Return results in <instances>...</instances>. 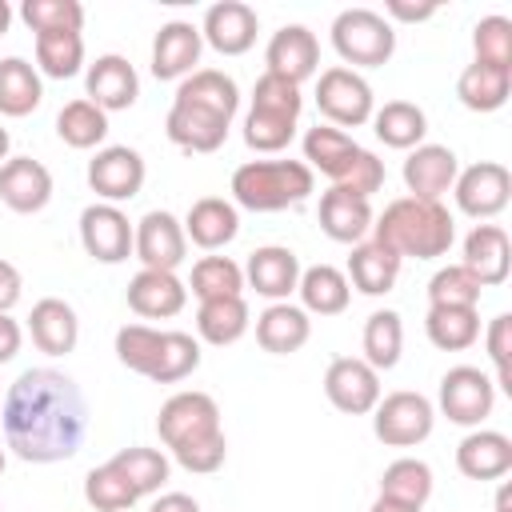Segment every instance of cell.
<instances>
[{
  "mask_svg": "<svg viewBox=\"0 0 512 512\" xmlns=\"http://www.w3.org/2000/svg\"><path fill=\"white\" fill-rule=\"evenodd\" d=\"M4 448L28 464H56L80 452L88 432V400L80 384L56 368L20 372L0 404Z\"/></svg>",
  "mask_w": 512,
  "mask_h": 512,
  "instance_id": "obj_1",
  "label": "cell"
},
{
  "mask_svg": "<svg viewBox=\"0 0 512 512\" xmlns=\"http://www.w3.org/2000/svg\"><path fill=\"white\" fill-rule=\"evenodd\" d=\"M240 108V88L220 68H196L180 80L164 132L184 152H216L228 140L232 116Z\"/></svg>",
  "mask_w": 512,
  "mask_h": 512,
  "instance_id": "obj_2",
  "label": "cell"
},
{
  "mask_svg": "<svg viewBox=\"0 0 512 512\" xmlns=\"http://www.w3.org/2000/svg\"><path fill=\"white\" fill-rule=\"evenodd\" d=\"M156 432L160 440L168 444V452L176 456L180 468L188 472H216L224 468L228 460V440H224V428H220V408L208 392H176L160 404V416H156Z\"/></svg>",
  "mask_w": 512,
  "mask_h": 512,
  "instance_id": "obj_3",
  "label": "cell"
},
{
  "mask_svg": "<svg viewBox=\"0 0 512 512\" xmlns=\"http://www.w3.org/2000/svg\"><path fill=\"white\" fill-rule=\"evenodd\" d=\"M372 240L396 252L400 260H436L456 240V220L440 200H416L400 196L372 220Z\"/></svg>",
  "mask_w": 512,
  "mask_h": 512,
  "instance_id": "obj_4",
  "label": "cell"
},
{
  "mask_svg": "<svg viewBox=\"0 0 512 512\" xmlns=\"http://www.w3.org/2000/svg\"><path fill=\"white\" fill-rule=\"evenodd\" d=\"M116 360L156 384H176L200 368V340H192L188 332L124 324L116 332Z\"/></svg>",
  "mask_w": 512,
  "mask_h": 512,
  "instance_id": "obj_5",
  "label": "cell"
},
{
  "mask_svg": "<svg viewBox=\"0 0 512 512\" xmlns=\"http://www.w3.org/2000/svg\"><path fill=\"white\" fill-rule=\"evenodd\" d=\"M304 164L324 172L336 188H348L360 196H372L384 188V164L332 124H316L304 132Z\"/></svg>",
  "mask_w": 512,
  "mask_h": 512,
  "instance_id": "obj_6",
  "label": "cell"
},
{
  "mask_svg": "<svg viewBox=\"0 0 512 512\" xmlns=\"http://www.w3.org/2000/svg\"><path fill=\"white\" fill-rule=\"evenodd\" d=\"M316 172L304 160H248L232 172V204L248 212H280L308 200Z\"/></svg>",
  "mask_w": 512,
  "mask_h": 512,
  "instance_id": "obj_7",
  "label": "cell"
},
{
  "mask_svg": "<svg viewBox=\"0 0 512 512\" xmlns=\"http://www.w3.org/2000/svg\"><path fill=\"white\" fill-rule=\"evenodd\" d=\"M304 96L300 84L264 72L252 88V108L244 116V144L256 152H280L292 144L296 136V120H300Z\"/></svg>",
  "mask_w": 512,
  "mask_h": 512,
  "instance_id": "obj_8",
  "label": "cell"
},
{
  "mask_svg": "<svg viewBox=\"0 0 512 512\" xmlns=\"http://www.w3.org/2000/svg\"><path fill=\"white\" fill-rule=\"evenodd\" d=\"M332 48L340 52L344 68H380L396 52V28L372 8H344L332 20Z\"/></svg>",
  "mask_w": 512,
  "mask_h": 512,
  "instance_id": "obj_9",
  "label": "cell"
},
{
  "mask_svg": "<svg viewBox=\"0 0 512 512\" xmlns=\"http://www.w3.org/2000/svg\"><path fill=\"white\" fill-rule=\"evenodd\" d=\"M432 424H436L432 400L420 396V392H408V388L380 396L376 408H372V432L388 448H412V444L428 440Z\"/></svg>",
  "mask_w": 512,
  "mask_h": 512,
  "instance_id": "obj_10",
  "label": "cell"
},
{
  "mask_svg": "<svg viewBox=\"0 0 512 512\" xmlns=\"http://www.w3.org/2000/svg\"><path fill=\"white\" fill-rule=\"evenodd\" d=\"M316 108L340 128H360V124L372 120L376 96H372V84L360 72H352L344 64H332L316 80Z\"/></svg>",
  "mask_w": 512,
  "mask_h": 512,
  "instance_id": "obj_11",
  "label": "cell"
},
{
  "mask_svg": "<svg viewBox=\"0 0 512 512\" xmlns=\"http://www.w3.org/2000/svg\"><path fill=\"white\" fill-rule=\"evenodd\" d=\"M492 404H496V384L488 380V372L472 364H456L440 376V412L452 424L480 428V420L492 416Z\"/></svg>",
  "mask_w": 512,
  "mask_h": 512,
  "instance_id": "obj_12",
  "label": "cell"
},
{
  "mask_svg": "<svg viewBox=\"0 0 512 512\" xmlns=\"http://www.w3.org/2000/svg\"><path fill=\"white\" fill-rule=\"evenodd\" d=\"M452 196H456V208L472 220H492L508 208L512 200V172L496 160H480V164H468L464 172H456V184H452Z\"/></svg>",
  "mask_w": 512,
  "mask_h": 512,
  "instance_id": "obj_13",
  "label": "cell"
},
{
  "mask_svg": "<svg viewBox=\"0 0 512 512\" xmlns=\"http://www.w3.org/2000/svg\"><path fill=\"white\" fill-rule=\"evenodd\" d=\"M132 252L144 268L152 272H176L188 256V236H184V224L164 212V208H152L144 212L136 224H132Z\"/></svg>",
  "mask_w": 512,
  "mask_h": 512,
  "instance_id": "obj_14",
  "label": "cell"
},
{
  "mask_svg": "<svg viewBox=\"0 0 512 512\" xmlns=\"http://www.w3.org/2000/svg\"><path fill=\"white\" fill-rule=\"evenodd\" d=\"M144 156L128 144H108L88 160V188L104 200V204H120L132 200L144 188Z\"/></svg>",
  "mask_w": 512,
  "mask_h": 512,
  "instance_id": "obj_15",
  "label": "cell"
},
{
  "mask_svg": "<svg viewBox=\"0 0 512 512\" xmlns=\"http://www.w3.org/2000/svg\"><path fill=\"white\" fill-rule=\"evenodd\" d=\"M324 396L348 416H364L380 400V372L360 356H336L324 372Z\"/></svg>",
  "mask_w": 512,
  "mask_h": 512,
  "instance_id": "obj_16",
  "label": "cell"
},
{
  "mask_svg": "<svg viewBox=\"0 0 512 512\" xmlns=\"http://www.w3.org/2000/svg\"><path fill=\"white\" fill-rule=\"evenodd\" d=\"M80 244L96 264H120L132 256V224L116 204H88L80 212Z\"/></svg>",
  "mask_w": 512,
  "mask_h": 512,
  "instance_id": "obj_17",
  "label": "cell"
},
{
  "mask_svg": "<svg viewBox=\"0 0 512 512\" xmlns=\"http://www.w3.org/2000/svg\"><path fill=\"white\" fill-rule=\"evenodd\" d=\"M264 72L284 76L292 84H304L308 76H316L320 68V40L312 28L304 24H284L280 32H272L268 48H264Z\"/></svg>",
  "mask_w": 512,
  "mask_h": 512,
  "instance_id": "obj_18",
  "label": "cell"
},
{
  "mask_svg": "<svg viewBox=\"0 0 512 512\" xmlns=\"http://www.w3.org/2000/svg\"><path fill=\"white\" fill-rule=\"evenodd\" d=\"M256 32H260V16L252 4L244 0H220L204 12V24H200V36L220 52V56H240L256 44Z\"/></svg>",
  "mask_w": 512,
  "mask_h": 512,
  "instance_id": "obj_19",
  "label": "cell"
},
{
  "mask_svg": "<svg viewBox=\"0 0 512 512\" xmlns=\"http://www.w3.org/2000/svg\"><path fill=\"white\" fill-rule=\"evenodd\" d=\"M200 48H204V36L196 24L188 20H168L160 24L156 40H152V76L156 80H184L196 72L200 64Z\"/></svg>",
  "mask_w": 512,
  "mask_h": 512,
  "instance_id": "obj_20",
  "label": "cell"
},
{
  "mask_svg": "<svg viewBox=\"0 0 512 512\" xmlns=\"http://www.w3.org/2000/svg\"><path fill=\"white\" fill-rule=\"evenodd\" d=\"M84 88H88V100H92L96 108H104V112H124V108H132L136 96H140V76H136V68H132L124 56L104 52V56H96V60L88 64Z\"/></svg>",
  "mask_w": 512,
  "mask_h": 512,
  "instance_id": "obj_21",
  "label": "cell"
},
{
  "mask_svg": "<svg viewBox=\"0 0 512 512\" xmlns=\"http://www.w3.org/2000/svg\"><path fill=\"white\" fill-rule=\"evenodd\" d=\"M460 172V160L448 144H416L404 160V184L408 196L416 200H440L444 192H452Z\"/></svg>",
  "mask_w": 512,
  "mask_h": 512,
  "instance_id": "obj_22",
  "label": "cell"
},
{
  "mask_svg": "<svg viewBox=\"0 0 512 512\" xmlns=\"http://www.w3.org/2000/svg\"><path fill=\"white\" fill-rule=\"evenodd\" d=\"M320 228L328 240L336 244H360L368 232H372V200L360 196V192H348V188H328L320 192Z\"/></svg>",
  "mask_w": 512,
  "mask_h": 512,
  "instance_id": "obj_23",
  "label": "cell"
},
{
  "mask_svg": "<svg viewBox=\"0 0 512 512\" xmlns=\"http://www.w3.org/2000/svg\"><path fill=\"white\" fill-rule=\"evenodd\" d=\"M244 284L256 288V296H268L272 304L288 300L300 284V256L284 244H264L244 264Z\"/></svg>",
  "mask_w": 512,
  "mask_h": 512,
  "instance_id": "obj_24",
  "label": "cell"
},
{
  "mask_svg": "<svg viewBox=\"0 0 512 512\" xmlns=\"http://www.w3.org/2000/svg\"><path fill=\"white\" fill-rule=\"evenodd\" d=\"M0 200L20 216L40 212L52 200V172L32 156L4 160L0 164Z\"/></svg>",
  "mask_w": 512,
  "mask_h": 512,
  "instance_id": "obj_25",
  "label": "cell"
},
{
  "mask_svg": "<svg viewBox=\"0 0 512 512\" xmlns=\"http://www.w3.org/2000/svg\"><path fill=\"white\" fill-rule=\"evenodd\" d=\"M184 304H188V284L176 272L140 268L128 280V308L144 320H168V316L184 312Z\"/></svg>",
  "mask_w": 512,
  "mask_h": 512,
  "instance_id": "obj_26",
  "label": "cell"
},
{
  "mask_svg": "<svg viewBox=\"0 0 512 512\" xmlns=\"http://www.w3.org/2000/svg\"><path fill=\"white\" fill-rule=\"evenodd\" d=\"M476 280L480 288H496L508 280V268H512V244H508V232L500 224H476L468 236H464V260H460Z\"/></svg>",
  "mask_w": 512,
  "mask_h": 512,
  "instance_id": "obj_27",
  "label": "cell"
},
{
  "mask_svg": "<svg viewBox=\"0 0 512 512\" xmlns=\"http://www.w3.org/2000/svg\"><path fill=\"white\" fill-rule=\"evenodd\" d=\"M456 468L468 480H500L512 472V440L492 428H472L456 444Z\"/></svg>",
  "mask_w": 512,
  "mask_h": 512,
  "instance_id": "obj_28",
  "label": "cell"
},
{
  "mask_svg": "<svg viewBox=\"0 0 512 512\" xmlns=\"http://www.w3.org/2000/svg\"><path fill=\"white\" fill-rule=\"evenodd\" d=\"M28 332H32V344L48 356H68L80 340V320L72 312L68 300L60 296H44L32 304V316H28Z\"/></svg>",
  "mask_w": 512,
  "mask_h": 512,
  "instance_id": "obj_29",
  "label": "cell"
},
{
  "mask_svg": "<svg viewBox=\"0 0 512 512\" xmlns=\"http://www.w3.org/2000/svg\"><path fill=\"white\" fill-rule=\"evenodd\" d=\"M180 224H184V236H188L192 244L216 252V248H224V244L236 240V232H240V212H236V204L224 200V196H200V200L188 208V216H184Z\"/></svg>",
  "mask_w": 512,
  "mask_h": 512,
  "instance_id": "obj_30",
  "label": "cell"
},
{
  "mask_svg": "<svg viewBox=\"0 0 512 512\" xmlns=\"http://www.w3.org/2000/svg\"><path fill=\"white\" fill-rule=\"evenodd\" d=\"M312 336V320L300 304H268L260 316H256V344L272 356H288V352H300Z\"/></svg>",
  "mask_w": 512,
  "mask_h": 512,
  "instance_id": "obj_31",
  "label": "cell"
},
{
  "mask_svg": "<svg viewBox=\"0 0 512 512\" xmlns=\"http://www.w3.org/2000/svg\"><path fill=\"white\" fill-rule=\"evenodd\" d=\"M508 92H512V64L472 60L460 72V80H456V96L472 112H496V108H504L508 104Z\"/></svg>",
  "mask_w": 512,
  "mask_h": 512,
  "instance_id": "obj_32",
  "label": "cell"
},
{
  "mask_svg": "<svg viewBox=\"0 0 512 512\" xmlns=\"http://www.w3.org/2000/svg\"><path fill=\"white\" fill-rule=\"evenodd\" d=\"M400 256L396 252H388L384 244H376V240H360L356 248H352V256H348V284H356L364 296H384V292H392V284H396V276H400Z\"/></svg>",
  "mask_w": 512,
  "mask_h": 512,
  "instance_id": "obj_33",
  "label": "cell"
},
{
  "mask_svg": "<svg viewBox=\"0 0 512 512\" xmlns=\"http://www.w3.org/2000/svg\"><path fill=\"white\" fill-rule=\"evenodd\" d=\"M300 304L304 312H316V316H336L348 308L352 300V284L348 276L336 268V264H312V268H300Z\"/></svg>",
  "mask_w": 512,
  "mask_h": 512,
  "instance_id": "obj_34",
  "label": "cell"
},
{
  "mask_svg": "<svg viewBox=\"0 0 512 512\" xmlns=\"http://www.w3.org/2000/svg\"><path fill=\"white\" fill-rule=\"evenodd\" d=\"M252 316H248V300L244 296H216V300H200L196 308V332L200 340L224 348V344H236L244 332H248Z\"/></svg>",
  "mask_w": 512,
  "mask_h": 512,
  "instance_id": "obj_35",
  "label": "cell"
},
{
  "mask_svg": "<svg viewBox=\"0 0 512 512\" xmlns=\"http://www.w3.org/2000/svg\"><path fill=\"white\" fill-rule=\"evenodd\" d=\"M424 332L440 352H464L480 340V312L476 308H452V304H428Z\"/></svg>",
  "mask_w": 512,
  "mask_h": 512,
  "instance_id": "obj_36",
  "label": "cell"
},
{
  "mask_svg": "<svg viewBox=\"0 0 512 512\" xmlns=\"http://www.w3.org/2000/svg\"><path fill=\"white\" fill-rule=\"evenodd\" d=\"M44 100L40 72L24 56H4L0 60V116H28Z\"/></svg>",
  "mask_w": 512,
  "mask_h": 512,
  "instance_id": "obj_37",
  "label": "cell"
},
{
  "mask_svg": "<svg viewBox=\"0 0 512 512\" xmlns=\"http://www.w3.org/2000/svg\"><path fill=\"white\" fill-rule=\"evenodd\" d=\"M372 132L388 144V148H416L424 144V132H428V116L420 104L412 100H388L384 108L372 112Z\"/></svg>",
  "mask_w": 512,
  "mask_h": 512,
  "instance_id": "obj_38",
  "label": "cell"
},
{
  "mask_svg": "<svg viewBox=\"0 0 512 512\" xmlns=\"http://www.w3.org/2000/svg\"><path fill=\"white\" fill-rule=\"evenodd\" d=\"M400 352H404V324L392 308H380L364 320V356L376 372H388L400 364Z\"/></svg>",
  "mask_w": 512,
  "mask_h": 512,
  "instance_id": "obj_39",
  "label": "cell"
},
{
  "mask_svg": "<svg viewBox=\"0 0 512 512\" xmlns=\"http://www.w3.org/2000/svg\"><path fill=\"white\" fill-rule=\"evenodd\" d=\"M136 496H148V492H160L164 480H168V456L160 448H144V444H132V448H120L112 460H108Z\"/></svg>",
  "mask_w": 512,
  "mask_h": 512,
  "instance_id": "obj_40",
  "label": "cell"
},
{
  "mask_svg": "<svg viewBox=\"0 0 512 512\" xmlns=\"http://www.w3.org/2000/svg\"><path fill=\"white\" fill-rule=\"evenodd\" d=\"M56 136L68 144V148H96L104 136H108V112L96 108L88 96L80 100H68L56 116Z\"/></svg>",
  "mask_w": 512,
  "mask_h": 512,
  "instance_id": "obj_41",
  "label": "cell"
},
{
  "mask_svg": "<svg viewBox=\"0 0 512 512\" xmlns=\"http://www.w3.org/2000/svg\"><path fill=\"white\" fill-rule=\"evenodd\" d=\"M196 300H216V296H244V268L228 256H200L192 264L188 280Z\"/></svg>",
  "mask_w": 512,
  "mask_h": 512,
  "instance_id": "obj_42",
  "label": "cell"
},
{
  "mask_svg": "<svg viewBox=\"0 0 512 512\" xmlns=\"http://www.w3.org/2000/svg\"><path fill=\"white\" fill-rule=\"evenodd\" d=\"M380 496H392V500L424 508V500L432 496V468L424 460H416V456L392 460L384 468V476H380Z\"/></svg>",
  "mask_w": 512,
  "mask_h": 512,
  "instance_id": "obj_43",
  "label": "cell"
},
{
  "mask_svg": "<svg viewBox=\"0 0 512 512\" xmlns=\"http://www.w3.org/2000/svg\"><path fill=\"white\" fill-rule=\"evenodd\" d=\"M36 64L52 80H68L84 64V36L80 32H40L36 36Z\"/></svg>",
  "mask_w": 512,
  "mask_h": 512,
  "instance_id": "obj_44",
  "label": "cell"
},
{
  "mask_svg": "<svg viewBox=\"0 0 512 512\" xmlns=\"http://www.w3.org/2000/svg\"><path fill=\"white\" fill-rule=\"evenodd\" d=\"M20 20L40 32H80L84 28V4L80 0H24Z\"/></svg>",
  "mask_w": 512,
  "mask_h": 512,
  "instance_id": "obj_45",
  "label": "cell"
},
{
  "mask_svg": "<svg viewBox=\"0 0 512 512\" xmlns=\"http://www.w3.org/2000/svg\"><path fill=\"white\" fill-rule=\"evenodd\" d=\"M84 500L96 508V512H128L140 496L128 488V480L112 468V464H100L84 476Z\"/></svg>",
  "mask_w": 512,
  "mask_h": 512,
  "instance_id": "obj_46",
  "label": "cell"
},
{
  "mask_svg": "<svg viewBox=\"0 0 512 512\" xmlns=\"http://www.w3.org/2000/svg\"><path fill=\"white\" fill-rule=\"evenodd\" d=\"M480 280L464 264H448L428 280V304H452V308H476L480 304Z\"/></svg>",
  "mask_w": 512,
  "mask_h": 512,
  "instance_id": "obj_47",
  "label": "cell"
},
{
  "mask_svg": "<svg viewBox=\"0 0 512 512\" xmlns=\"http://www.w3.org/2000/svg\"><path fill=\"white\" fill-rule=\"evenodd\" d=\"M476 60L484 64H512V20L508 16H484L472 28Z\"/></svg>",
  "mask_w": 512,
  "mask_h": 512,
  "instance_id": "obj_48",
  "label": "cell"
},
{
  "mask_svg": "<svg viewBox=\"0 0 512 512\" xmlns=\"http://www.w3.org/2000/svg\"><path fill=\"white\" fill-rule=\"evenodd\" d=\"M484 344H488V360L496 368V380L492 384L504 388V392H512V316L508 312L492 316V324L484 332Z\"/></svg>",
  "mask_w": 512,
  "mask_h": 512,
  "instance_id": "obj_49",
  "label": "cell"
},
{
  "mask_svg": "<svg viewBox=\"0 0 512 512\" xmlns=\"http://www.w3.org/2000/svg\"><path fill=\"white\" fill-rule=\"evenodd\" d=\"M20 288H24V280H20L16 264L12 260H0V312H12L16 308Z\"/></svg>",
  "mask_w": 512,
  "mask_h": 512,
  "instance_id": "obj_50",
  "label": "cell"
},
{
  "mask_svg": "<svg viewBox=\"0 0 512 512\" xmlns=\"http://www.w3.org/2000/svg\"><path fill=\"white\" fill-rule=\"evenodd\" d=\"M388 16L404 20V24H420V20H432L436 16V4H408V0H388L384 4Z\"/></svg>",
  "mask_w": 512,
  "mask_h": 512,
  "instance_id": "obj_51",
  "label": "cell"
},
{
  "mask_svg": "<svg viewBox=\"0 0 512 512\" xmlns=\"http://www.w3.org/2000/svg\"><path fill=\"white\" fill-rule=\"evenodd\" d=\"M20 340H24L20 324H16L8 312H0V364H8V360L20 352Z\"/></svg>",
  "mask_w": 512,
  "mask_h": 512,
  "instance_id": "obj_52",
  "label": "cell"
},
{
  "mask_svg": "<svg viewBox=\"0 0 512 512\" xmlns=\"http://www.w3.org/2000/svg\"><path fill=\"white\" fill-rule=\"evenodd\" d=\"M148 512H200V504H196L188 492H164V496L152 500Z\"/></svg>",
  "mask_w": 512,
  "mask_h": 512,
  "instance_id": "obj_53",
  "label": "cell"
},
{
  "mask_svg": "<svg viewBox=\"0 0 512 512\" xmlns=\"http://www.w3.org/2000/svg\"><path fill=\"white\" fill-rule=\"evenodd\" d=\"M368 512H420L416 504H404V500H392V496H376V504Z\"/></svg>",
  "mask_w": 512,
  "mask_h": 512,
  "instance_id": "obj_54",
  "label": "cell"
},
{
  "mask_svg": "<svg viewBox=\"0 0 512 512\" xmlns=\"http://www.w3.org/2000/svg\"><path fill=\"white\" fill-rule=\"evenodd\" d=\"M496 512H512V488L508 484L496 492Z\"/></svg>",
  "mask_w": 512,
  "mask_h": 512,
  "instance_id": "obj_55",
  "label": "cell"
},
{
  "mask_svg": "<svg viewBox=\"0 0 512 512\" xmlns=\"http://www.w3.org/2000/svg\"><path fill=\"white\" fill-rule=\"evenodd\" d=\"M8 24H12V8H8V0H0V36L8 32Z\"/></svg>",
  "mask_w": 512,
  "mask_h": 512,
  "instance_id": "obj_56",
  "label": "cell"
},
{
  "mask_svg": "<svg viewBox=\"0 0 512 512\" xmlns=\"http://www.w3.org/2000/svg\"><path fill=\"white\" fill-rule=\"evenodd\" d=\"M8 148H12V136H8V128H0V164L8 160Z\"/></svg>",
  "mask_w": 512,
  "mask_h": 512,
  "instance_id": "obj_57",
  "label": "cell"
},
{
  "mask_svg": "<svg viewBox=\"0 0 512 512\" xmlns=\"http://www.w3.org/2000/svg\"><path fill=\"white\" fill-rule=\"evenodd\" d=\"M4 464H8V452H4V448H0V472H4Z\"/></svg>",
  "mask_w": 512,
  "mask_h": 512,
  "instance_id": "obj_58",
  "label": "cell"
},
{
  "mask_svg": "<svg viewBox=\"0 0 512 512\" xmlns=\"http://www.w3.org/2000/svg\"><path fill=\"white\" fill-rule=\"evenodd\" d=\"M0 512H4V508H0Z\"/></svg>",
  "mask_w": 512,
  "mask_h": 512,
  "instance_id": "obj_59",
  "label": "cell"
}]
</instances>
